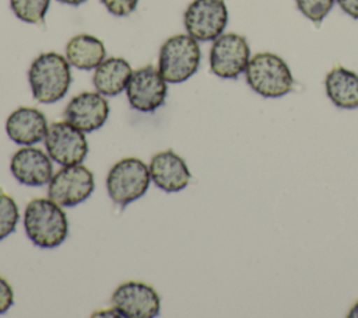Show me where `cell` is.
<instances>
[{"label": "cell", "instance_id": "obj_1", "mask_svg": "<svg viewBox=\"0 0 358 318\" xmlns=\"http://www.w3.org/2000/svg\"><path fill=\"white\" fill-rule=\"evenodd\" d=\"M24 227L28 238L41 248L60 245L69 233L66 213L50 198H36L27 205Z\"/></svg>", "mask_w": 358, "mask_h": 318}, {"label": "cell", "instance_id": "obj_2", "mask_svg": "<svg viewBox=\"0 0 358 318\" xmlns=\"http://www.w3.org/2000/svg\"><path fill=\"white\" fill-rule=\"evenodd\" d=\"M29 87L36 101L52 104L66 95L71 83L70 63L56 52L39 55L28 71Z\"/></svg>", "mask_w": 358, "mask_h": 318}, {"label": "cell", "instance_id": "obj_3", "mask_svg": "<svg viewBox=\"0 0 358 318\" xmlns=\"http://www.w3.org/2000/svg\"><path fill=\"white\" fill-rule=\"evenodd\" d=\"M245 77L249 87L264 98L284 97L294 87V77L288 64L271 52H260L252 56Z\"/></svg>", "mask_w": 358, "mask_h": 318}, {"label": "cell", "instance_id": "obj_4", "mask_svg": "<svg viewBox=\"0 0 358 318\" xmlns=\"http://www.w3.org/2000/svg\"><path fill=\"white\" fill-rule=\"evenodd\" d=\"M200 59L199 41L189 34H178L162 43L158 70L166 83H183L197 71Z\"/></svg>", "mask_w": 358, "mask_h": 318}, {"label": "cell", "instance_id": "obj_5", "mask_svg": "<svg viewBox=\"0 0 358 318\" xmlns=\"http://www.w3.org/2000/svg\"><path fill=\"white\" fill-rule=\"evenodd\" d=\"M151 181L150 168L140 158L129 157L117 161L108 172L106 189L113 203L122 209L140 199Z\"/></svg>", "mask_w": 358, "mask_h": 318}, {"label": "cell", "instance_id": "obj_6", "mask_svg": "<svg viewBox=\"0 0 358 318\" xmlns=\"http://www.w3.org/2000/svg\"><path fill=\"white\" fill-rule=\"evenodd\" d=\"M250 60V48L243 35L228 32L213 41L210 70L221 78H238Z\"/></svg>", "mask_w": 358, "mask_h": 318}, {"label": "cell", "instance_id": "obj_7", "mask_svg": "<svg viewBox=\"0 0 358 318\" xmlns=\"http://www.w3.org/2000/svg\"><path fill=\"white\" fill-rule=\"evenodd\" d=\"M187 34L199 42L218 38L228 22V10L224 0H193L183 15Z\"/></svg>", "mask_w": 358, "mask_h": 318}, {"label": "cell", "instance_id": "obj_8", "mask_svg": "<svg viewBox=\"0 0 358 318\" xmlns=\"http://www.w3.org/2000/svg\"><path fill=\"white\" fill-rule=\"evenodd\" d=\"M95 188L92 172L81 165H64L49 182V198L63 207H73L90 198Z\"/></svg>", "mask_w": 358, "mask_h": 318}, {"label": "cell", "instance_id": "obj_9", "mask_svg": "<svg viewBox=\"0 0 358 318\" xmlns=\"http://www.w3.org/2000/svg\"><path fill=\"white\" fill-rule=\"evenodd\" d=\"M45 147L49 157L60 165L81 164L88 153L84 132L67 120L55 122L48 127Z\"/></svg>", "mask_w": 358, "mask_h": 318}, {"label": "cell", "instance_id": "obj_10", "mask_svg": "<svg viewBox=\"0 0 358 318\" xmlns=\"http://www.w3.org/2000/svg\"><path fill=\"white\" fill-rule=\"evenodd\" d=\"M166 91L165 78L151 64L134 70L126 85L130 106L140 112H152L159 108L165 101Z\"/></svg>", "mask_w": 358, "mask_h": 318}, {"label": "cell", "instance_id": "obj_11", "mask_svg": "<svg viewBox=\"0 0 358 318\" xmlns=\"http://www.w3.org/2000/svg\"><path fill=\"white\" fill-rule=\"evenodd\" d=\"M112 307L124 318H152L161 307L158 293L143 282L122 283L112 294Z\"/></svg>", "mask_w": 358, "mask_h": 318}, {"label": "cell", "instance_id": "obj_12", "mask_svg": "<svg viewBox=\"0 0 358 318\" xmlns=\"http://www.w3.org/2000/svg\"><path fill=\"white\" fill-rule=\"evenodd\" d=\"M109 104L101 92L85 91L76 95L64 109V120L84 133L99 129L108 119Z\"/></svg>", "mask_w": 358, "mask_h": 318}, {"label": "cell", "instance_id": "obj_13", "mask_svg": "<svg viewBox=\"0 0 358 318\" xmlns=\"http://www.w3.org/2000/svg\"><path fill=\"white\" fill-rule=\"evenodd\" d=\"M10 170L14 178L27 186H43L53 177V165L49 154L29 146L14 153Z\"/></svg>", "mask_w": 358, "mask_h": 318}, {"label": "cell", "instance_id": "obj_14", "mask_svg": "<svg viewBox=\"0 0 358 318\" xmlns=\"http://www.w3.org/2000/svg\"><path fill=\"white\" fill-rule=\"evenodd\" d=\"M148 168L152 182L165 192L185 189L192 178L185 160L172 150L154 154Z\"/></svg>", "mask_w": 358, "mask_h": 318}, {"label": "cell", "instance_id": "obj_15", "mask_svg": "<svg viewBox=\"0 0 358 318\" xmlns=\"http://www.w3.org/2000/svg\"><path fill=\"white\" fill-rule=\"evenodd\" d=\"M6 132L14 143L32 146L45 139L48 133V122L39 109L21 106L7 118Z\"/></svg>", "mask_w": 358, "mask_h": 318}, {"label": "cell", "instance_id": "obj_16", "mask_svg": "<svg viewBox=\"0 0 358 318\" xmlns=\"http://www.w3.org/2000/svg\"><path fill=\"white\" fill-rule=\"evenodd\" d=\"M324 88L329 99L340 109L358 108V74L343 66L333 67L326 78Z\"/></svg>", "mask_w": 358, "mask_h": 318}, {"label": "cell", "instance_id": "obj_17", "mask_svg": "<svg viewBox=\"0 0 358 318\" xmlns=\"http://www.w3.org/2000/svg\"><path fill=\"white\" fill-rule=\"evenodd\" d=\"M131 66L123 57L103 59L95 69L92 83L98 92L105 97H115L126 90L131 77Z\"/></svg>", "mask_w": 358, "mask_h": 318}, {"label": "cell", "instance_id": "obj_18", "mask_svg": "<svg viewBox=\"0 0 358 318\" xmlns=\"http://www.w3.org/2000/svg\"><path fill=\"white\" fill-rule=\"evenodd\" d=\"M106 49L101 39L90 34H78L66 45V59L80 70H92L105 59Z\"/></svg>", "mask_w": 358, "mask_h": 318}, {"label": "cell", "instance_id": "obj_19", "mask_svg": "<svg viewBox=\"0 0 358 318\" xmlns=\"http://www.w3.org/2000/svg\"><path fill=\"white\" fill-rule=\"evenodd\" d=\"M50 0H10V7L17 18L29 24H39L43 21Z\"/></svg>", "mask_w": 358, "mask_h": 318}, {"label": "cell", "instance_id": "obj_20", "mask_svg": "<svg viewBox=\"0 0 358 318\" xmlns=\"http://www.w3.org/2000/svg\"><path fill=\"white\" fill-rule=\"evenodd\" d=\"M20 219L15 200L0 188V241L14 233Z\"/></svg>", "mask_w": 358, "mask_h": 318}, {"label": "cell", "instance_id": "obj_21", "mask_svg": "<svg viewBox=\"0 0 358 318\" xmlns=\"http://www.w3.org/2000/svg\"><path fill=\"white\" fill-rule=\"evenodd\" d=\"M336 0H295L298 10L312 22L320 24L333 8Z\"/></svg>", "mask_w": 358, "mask_h": 318}, {"label": "cell", "instance_id": "obj_22", "mask_svg": "<svg viewBox=\"0 0 358 318\" xmlns=\"http://www.w3.org/2000/svg\"><path fill=\"white\" fill-rule=\"evenodd\" d=\"M101 1L106 7V10L116 17H126L131 14L138 4V0H101Z\"/></svg>", "mask_w": 358, "mask_h": 318}, {"label": "cell", "instance_id": "obj_23", "mask_svg": "<svg viewBox=\"0 0 358 318\" xmlns=\"http://www.w3.org/2000/svg\"><path fill=\"white\" fill-rule=\"evenodd\" d=\"M14 301V293L8 282L0 276V314H4Z\"/></svg>", "mask_w": 358, "mask_h": 318}, {"label": "cell", "instance_id": "obj_24", "mask_svg": "<svg viewBox=\"0 0 358 318\" xmlns=\"http://www.w3.org/2000/svg\"><path fill=\"white\" fill-rule=\"evenodd\" d=\"M340 8L352 17L354 20H358V0H336Z\"/></svg>", "mask_w": 358, "mask_h": 318}, {"label": "cell", "instance_id": "obj_25", "mask_svg": "<svg viewBox=\"0 0 358 318\" xmlns=\"http://www.w3.org/2000/svg\"><path fill=\"white\" fill-rule=\"evenodd\" d=\"M92 317H120V314L112 308V310H99L92 314Z\"/></svg>", "mask_w": 358, "mask_h": 318}, {"label": "cell", "instance_id": "obj_26", "mask_svg": "<svg viewBox=\"0 0 358 318\" xmlns=\"http://www.w3.org/2000/svg\"><path fill=\"white\" fill-rule=\"evenodd\" d=\"M347 317H348V318H358V301L350 308Z\"/></svg>", "mask_w": 358, "mask_h": 318}, {"label": "cell", "instance_id": "obj_27", "mask_svg": "<svg viewBox=\"0 0 358 318\" xmlns=\"http://www.w3.org/2000/svg\"><path fill=\"white\" fill-rule=\"evenodd\" d=\"M60 3H64V4H70V6H80L83 3H85L87 0H57Z\"/></svg>", "mask_w": 358, "mask_h": 318}]
</instances>
